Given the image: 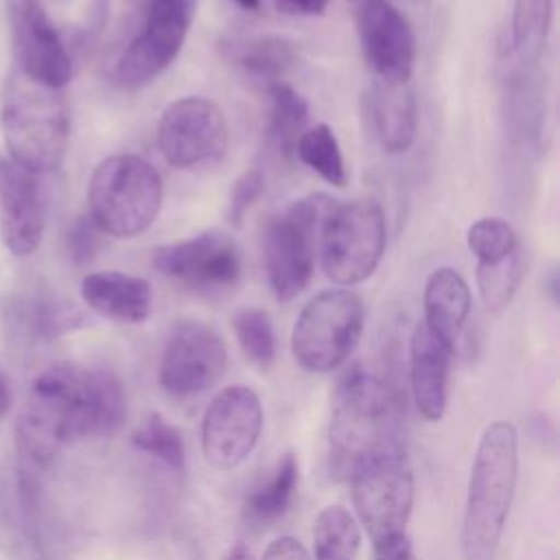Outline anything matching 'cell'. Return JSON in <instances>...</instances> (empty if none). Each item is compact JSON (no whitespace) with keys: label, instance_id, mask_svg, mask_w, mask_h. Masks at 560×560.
I'll return each mask as SVG.
<instances>
[{"label":"cell","instance_id":"cell-20","mask_svg":"<svg viewBox=\"0 0 560 560\" xmlns=\"http://www.w3.org/2000/svg\"><path fill=\"white\" fill-rule=\"evenodd\" d=\"M363 118L365 129L385 153H405L418 133L413 90L407 83L374 81L363 94Z\"/></svg>","mask_w":560,"mask_h":560},{"label":"cell","instance_id":"cell-4","mask_svg":"<svg viewBox=\"0 0 560 560\" xmlns=\"http://www.w3.org/2000/svg\"><path fill=\"white\" fill-rule=\"evenodd\" d=\"M0 129L15 164L35 175L50 173L61 166L68 149V105L59 90L11 70L0 98Z\"/></svg>","mask_w":560,"mask_h":560},{"label":"cell","instance_id":"cell-42","mask_svg":"<svg viewBox=\"0 0 560 560\" xmlns=\"http://www.w3.org/2000/svg\"><path fill=\"white\" fill-rule=\"evenodd\" d=\"M350 2H354L357 7H361V4H365V2H372V0H350Z\"/></svg>","mask_w":560,"mask_h":560},{"label":"cell","instance_id":"cell-25","mask_svg":"<svg viewBox=\"0 0 560 560\" xmlns=\"http://www.w3.org/2000/svg\"><path fill=\"white\" fill-rule=\"evenodd\" d=\"M298 481L300 464L293 453H284L271 475L247 494L243 503L245 521L262 527L282 518L295 499Z\"/></svg>","mask_w":560,"mask_h":560},{"label":"cell","instance_id":"cell-17","mask_svg":"<svg viewBox=\"0 0 560 560\" xmlns=\"http://www.w3.org/2000/svg\"><path fill=\"white\" fill-rule=\"evenodd\" d=\"M44 234V197L35 173L0 158V238L13 256H28Z\"/></svg>","mask_w":560,"mask_h":560},{"label":"cell","instance_id":"cell-29","mask_svg":"<svg viewBox=\"0 0 560 560\" xmlns=\"http://www.w3.org/2000/svg\"><path fill=\"white\" fill-rule=\"evenodd\" d=\"M295 155L302 164H306L328 184L339 188L346 186L348 173H346L343 155L339 149V140L326 122H319L302 133L295 147Z\"/></svg>","mask_w":560,"mask_h":560},{"label":"cell","instance_id":"cell-7","mask_svg":"<svg viewBox=\"0 0 560 560\" xmlns=\"http://www.w3.org/2000/svg\"><path fill=\"white\" fill-rule=\"evenodd\" d=\"M365 322L363 300L348 289H328L311 298L300 311L291 352L306 372H330L339 368L359 343Z\"/></svg>","mask_w":560,"mask_h":560},{"label":"cell","instance_id":"cell-10","mask_svg":"<svg viewBox=\"0 0 560 560\" xmlns=\"http://www.w3.org/2000/svg\"><path fill=\"white\" fill-rule=\"evenodd\" d=\"M197 0H142V26L116 61L122 88H142L160 77L179 55Z\"/></svg>","mask_w":560,"mask_h":560},{"label":"cell","instance_id":"cell-11","mask_svg":"<svg viewBox=\"0 0 560 560\" xmlns=\"http://www.w3.org/2000/svg\"><path fill=\"white\" fill-rule=\"evenodd\" d=\"M357 516L372 540L405 534L413 505V470L405 448L365 462L350 479Z\"/></svg>","mask_w":560,"mask_h":560},{"label":"cell","instance_id":"cell-27","mask_svg":"<svg viewBox=\"0 0 560 560\" xmlns=\"http://www.w3.org/2000/svg\"><path fill=\"white\" fill-rule=\"evenodd\" d=\"M271 109H269V138L284 160L295 155L298 140L306 131L308 103L287 83H276L269 88Z\"/></svg>","mask_w":560,"mask_h":560},{"label":"cell","instance_id":"cell-9","mask_svg":"<svg viewBox=\"0 0 560 560\" xmlns=\"http://www.w3.org/2000/svg\"><path fill=\"white\" fill-rule=\"evenodd\" d=\"M153 267L164 278L206 298L230 293L243 278V256L236 241L217 228L160 245L153 252Z\"/></svg>","mask_w":560,"mask_h":560},{"label":"cell","instance_id":"cell-40","mask_svg":"<svg viewBox=\"0 0 560 560\" xmlns=\"http://www.w3.org/2000/svg\"><path fill=\"white\" fill-rule=\"evenodd\" d=\"M223 560H254V556H252V551H249L247 547L236 545V547H232V549L225 553Z\"/></svg>","mask_w":560,"mask_h":560},{"label":"cell","instance_id":"cell-13","mask_svg":"<svg viewBox=\"0 0 560 560\" xmlns=\"http://www.w3.org/2000/svg\"><path fill=\"white\" fill-rule=\"evenodd\" d=\"M228 352L221 335L197 319L173 324L162 359L160 385L175 398H190L210 389L225 372Z\"/></svg>","mask_w":560,"mask_h":560},{"label":"cell","instance_id":"cell-3","mask_svg":"<svg viewBox=\"0 0 560 560\" xmlns=\"http://www.w3.org/2000/svg\"><path fill=\"white\" fill-rule=\"evenodd\" d=\"M518 481V433L490 422L477 444L462 521V560H494Z\"/></svg>","mask_w":560,"mask_h":560},{"label":"cell","instance_id":"cell-6","mask_svg":"<svg viewBox=\"0 0 560 560\" xmlns=\"http://www.w3.org/2000/svg\"><path fill=\"white\" fill-rule=\"evenodd\" d=\"M335 199L311 195L271 217L262 232V260L269 287L282 302L311 282L319 232Z\"/></svg>","mask_w":560,"mask_h":560},{"label":"cell","instance_id":"cell-26","mask_svg":"<svg viewBox=\"0 0 560 560\" xmlns=\"http://www.w3.org/2000/svg\"><path fill=\"white\" fill-rule=\"evenodd\" d=\"M553 15V0H514L510 26V52L536 63L545 50Z\"/></svg>","mask_w":560,"mask_h":560},{"label":"cell","instance_id":"cell-15","mask_svg":"<svg viewBox=\"0 0 560 560\" xmlns=\"http://www.w3.org/2000/svg\"><path fill=\"white\" fill-rule=\"evenodd\" d=\"M15 63L28 79L61 90L72 79V61L61 35L39 0L9 2Z\"/></svg>","mask_w":560,"mask_h":560},{"label":"cell","instance_id":"cell-31","mask_svg":"<svg viewBox=\"0 0 560 560\" xmlns=\"http://www.w3.org/2000/svg\"><path fill=\"white\" fill-rule=\"evenodd\" d=\"M133 446L160 459L171 470L182 472L186 466V448L182 433L160 413H151L133 433Z\"/></svg>","mask_w":560,"mask_h":560},{"label":"cell","instance_id":"cell-21","mask_svg":"<svg viewBox=\"0 0 560 560\" xmlns=\"http://www.w3.org/2000/svg\"><path fill=\"white\" fill-rule=\"evenodd\" d=\"M448 363L451 350L424 324H418L409 346V376L416 409L429 422H438L446 411Z\"/></svg>","mask_w":560,"mask_h":560},{"label":"cell","instance_id":"cell-38","mask_svg":"<svg viewBox=\"0 0 560 560\" xmlns=\"http://www.w3.org/2000/svg\"><path fill=\"white\" fill-rule=\"evenodd\" d=\"M330 0H273L284 15H322Z\"/></svg>","mask_w":560,"mask_h":560},{"label":"cell","instance_id":"cell-39","mask_svg":"<svg viewBox=\"0 0 560 560\" xmlns=\"http://www.w3.org/2000/svg\"><path fill=\"white\" fill-rule=\"evenodd\" d=\"M9 407H11V389H9L7 376H4L2 370H0V420L7 416Z\"/></svg>","mask_w":560,"mask_h":560},{"label":"cell","instance_id":"cell-36","mask_svg":"<svg viewBox=\"0 0 560 560\" xmlns=\"http://www.w3.org/2000/svg\"><path fill=\"white\" fill-rule=\"evenodd\" d=\"M372 542H374V560H420L407 534H396V536L378 538Z\"/></svg>","mask_w":560,"mask_h":560},{"label":"cell","instance_id":"cell-37","mask_svg":"<svg viewBox=\"0 0 560 560\" xmlns=\"http://www.w3.org/2000/svg\"><path fill=\"white\" fill-rule=\"evenodd\" d=\"M262 560H311L306 547L293 536H280L269 542Z\"/></svg>","mask_w":560,"mask_h":560},{"label":"cell","instance_id":"cell-18","mask_svg":"<svg viewBox=\"0 0 560 560\" xmlns=\"http://www.w3.org/2000/svg\"><path fill=\"white\" fill-rule=\"evenodd\" d=\"M7 337L15 346L46 343L85 322L83 311L50 291H22L7 298L2 308Z\"/></svg>","mask_w":560,"mask_h":560},{"label":"cell","instance_id":"cell-14","mask_svg":"<svg viewBox=\"0 0 560 560\" xmlns=\"http://www.w3.org/2000/svg\"><path fill=\"white\" fill-rule=\"evenodd\" d=\"M262 429V405L245 385L223 387L206 407L201 451L217 470H232L254 451Z\"/></svg>","mask_w":560,"mask_h":560},{"label":"cell","instance_id":"cell-41","mask_svg":"<svg viewBox=\"0 0 560 560\" xmlns=\"http://www.w3.org/2000/svg\"><path fill=\"white\" fill-rule=\"evenodd\" d=\"M241 9H245V11H258L260 9V4H262V0H234Z\"/></svg>","mask_w":560,"mask_h":560},{"label":"cell","instance_id":"cell-33","mask_svg":"<svg viewBox=\"0 0 560 560\" xmlns=\"http://www.w3.org/2000/svg\"><path fill=\"white\" fill-rule=\"evenodd\" d=\"M521 278H523L521 249L497 265H477V287L486 308L492 313L503 311L512 302L521 284Z\"/></svg>","mask_w":560,"mask_h":560},{"label":"cell","instance_id":"cell-22","mask_svg":"<svg viewBox=\"0 0 560 560\" xmlns=\"http://www.w3.org/2000/svg\"><path fill=\"white\" fill-rule=\"evenodd\" d=\"M81 298L101 317L120 324H140L151 315L153 289L144 278L122 271L88 273L81 282Z\"/></svg>","mask_w":560,"mask_h":560},{"label":"cell","instance_id":"cell-8","mask_svg":"<svg viewBox=\"0 0 560 560\" xmlns=\"http://www.w3.org/2000/svg\"><path fill=\"white\" fill-rule=\"evenodd\" d=\"M385 236V214L378 201H335L319 232L317 249L324 273L343 287L363 282L383 258Z\"/></svg>","mask_w":560,"mask_h":560},{"label":"cell","instance_id":"cell-2","mask_svg":"<svg viewBox=\"0 0 560 560\" xmlns=\"http://www.w3.org/2000/svg\"><path fill=\"white\" fill-rule=\"evenodd\" d=\"M400 438V398L394 387L363 368L346 372L337 383L328 424L330 475L350 481L372 457L402 448Z\"/></svg>","mask_w":560,"mask_h":560},{"label":"cell","instance_id":"cell-19","mask_svg":"<svg viewBox=\"0 0 560 560\" xmlns=\"http://www.w3.org/2000/svg\"><path fill=\"white\" fill-rule=\"evenodd\" d=\"M510 61L501 79L503 116L510 140L525 153H538L545 136V92L534 63L516 59L510 50Z\"/></svg>","mask_w":560,"mask_h":560},{"label":"cell","instance_id":"cell-35","mask_svg":"<svg viewBox=\"0 0 560 560\" xmlns=\"http://www.w3.org/2000/svg\"><path fill=\"white\" fill-rule=\"evenodd\" d=\"M262 190H265V175L260 168H249V171L241 173V177L232 186V195H230V203H228V221L238 228L243 223L247 210L262 195Z\"/></svg>","mask_w":560,"mask_h":560},{"label":"cell","instance_id":"cell-34","mask_svg":"<svg viewBox=\"0 0 560 560\" xmlns=\"http://www.w3.org/2000/svg\"><path fill=\"white\" fill-rule=\"evenodd\" d=\"M101 230L90 217H77L66 232V249L74 265H90L101 249Z\"/></svg>","mask_w":560,"mask_h":560},{"label":"cell","instance_id":"cell-12","mask_svg":"<svg viewBox=\"0 0 560 560\" xmlns=\"http://www.w3.org/2000/svg\"><path fill=\"white\" fill-rule=\"evenodd\" d=\"M158 147L175 168L221 160L228 149V122L221 107L203 96L173 101L158 122Z\"/></svg>","mask_w":560,"mask_h":560},{"label":"cell","instance_id":"cell-23","mask_svg":"<svg viewBox=\"0 0 560 560\" xmlns=\"http://www.w3.org/2000/svg\"><path fill=\"white\" fill-rule=\"evenodd\" d=\"M424 326L451 350L464 335L470 315V289L459 271L453 267H440L431 271L424 284Z\"/></svg>","mask_w":560,"mask_h":560},{"label":"cell","instance_id":"cell-5","mask_svg":"<svg viewBox=\"0 0 560 560\" xmlns=\"http://www.w3.org/2000/svg\"><path fill=\"white\" fill-rule=\"evenodd\" d=\"M162 206V177L133 153L109 155L92 171L88 208L94 225L109 236L131 238L151 228Z\"/></svg>","mask_w":560,"mask_h":560},{"label":"cell","instance_id":"cell-16","mask_svg":"<svg viewBox=\"0 0 560 560\" xmlns=\"http://www.w3.org/2000/svg\"><path fill=\"white\" fill-rule=\"evenodd\" d=\"M361 52L383 83H407L416 61V35L409 20L389 2L372 0L357 11Z\"/></svg>","mask_w":560,"mask_h":560},{"label":"cell","instance_id":"cell-28","mask_svg":"<svg viewBox=\"0 0 560 560\" xmlns=\"http://www.w3.org/2000/svg\"><path fill=\"white\" fill-rule=\"evenodd\" d=\"M361 545V529L354 516L341 505H326L315 516V560H354Z\"/></svg>","mask_w":560,"mask_h":560},{"label":"cell","instance_id":"cell-32","mask_svg":"<svg viewBox=\"0 0 560 560\" xmlns=\"http://www.w3.org/2000/svg\"><path fill=\"white\" fill-rule=\"evenodd\" d=\"M468 249L475 254L477 265H497L518 252V236L514 228L499 217H483L468 228Z\"/></svg>","mask_w":560,"mask_h":560},{"label":"cell","instance_id":"cell-1","mask_svg":"<svg viewBox=\"0 0 560 560\" xmlns=\"http://www.w3.org/2000/svg\"><path fill=\"white\" fill-rule=\"evenodd\" d=\"M122 418L125 392L112 372L57 363L28 392L18 424L20 451L31 464H46L74 440L114 433Z\"/></svg>","mask_w":560,"mask_h":560},{"label":"cell","instance_id":"cell-30","mask_svg":"<svg viewBox=\"0 0 560 560\" xmlns=\"http://www.w3.org/2000/svg\"><path fill=\"white\" fill-rule=\"evenodd\" d=\"M232 328L241 350L260 370H267L276 359V330L265 308L247 306L234 313Z\"/></svg>","mask_w":560,"mask_h":560},{"label":"cell","instance_id":"cell-24","mask_svg":"<svg viewBox=\"0 0 560 560\" xmlns=\"http://www.w3.org/2000/svg\"><path fill=\"white\" fill-rule=\"evenodd\" d=\"M225 59L238 68L245 77L265 83L267 88L282 83L300 61V55L291 39L280 35H247L223 42Z\"/></svg>","mask_w":560,"mask_h":560}]
</instances>
